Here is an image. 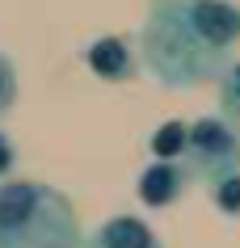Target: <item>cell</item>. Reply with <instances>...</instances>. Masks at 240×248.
I'll list each match as a JSON object with an SVG mask.
<instances>
[{
    "label": "cell",
    "instance_id": "obj_11",
    "mask_svg": "<svg viewBox=\"0 0 240 248\" xmlns=\"http://www.w3.org/2000/svg\"><path fill=\"white\" fill-rule=\"evenodd\" d=\"M13 169H17V143L0 131V181H4V177H13Z\"/></svg>",
    "mask_w": 240,
    "mask_h": 248
},
{
    "label": "cell",
    "instance_id": "obj_1",
    "mask_svg": "<svg viewBox=\"0 0 240 248\" xmlns=\"http://www.w3.org/2000/svg\"><path fill=\"white\" fill-rule=\"evenodd\" d=\"M240 42L232 0H156L139 26V55L164 89H198L219 80Z\"/></svg>",
    "mask_w": 240,
    "mask_h": 248
},
{
    "label": "cell",
    "instance_id": "obj_5",
    "mask_svg": "<svg viewBox=\"0 0 240 248\" xmlns=\"http://www.w3.org/2000/svg\"><path fill=\"white\" fill-rule=\"evenodd\" d=\"M80 248H164V244H160V235L152 232L147 219H139V215H110L89 235H80Z\"/></svg>",
    "mask_w": 240,
    "mask_h": 248
},
{
    "label": "cell",
    "instance_id": "obj_8",
    "mask_svg": "<svg viewBox=\"0 0 240 248\" xmlns=\"http://www.w3.org/2000/svg\"><path fill=\"white\" fill-rule=\"evenodd\" d=\"M152 152H156V160H177L186 152V126H181V122H164V126L152 135Z\"/></svg>",
    "mask_w": 240,
    "mask_h": 248
},
{
    "label": "cell",
    "instance_id": "obj_10",
    "mask_svg": "<svg viewBox=\"0 0 240 248\" xmlns=\"http://www.w3.org/2000/svg\"><path fill=\"white\" fill-rule=\"evenodd\" d=\"M13 105H17V63L0 51V118H9Z\"/></svg>",
    "mask_w": 240,
    "mask_h": 248
},
{
    "label": "cell",
    "instance_id": "obj_6",
    "mask_svg": "<svg viewBox=\"0 0 240 248\" xmlns=\"http://www.w3.org/2000/svg\"><path fill=\"white\" fill-rule=\"evenodd\" d=\"M84 63L93 67V76L106 80V84H122V80L135 76V51L127 38H97L84 51Z\"/></svg>",
    "mask_w": 240,
    "mask_h": 248
},
{
    "label": "cell",
    "instance_id": "obj_2",
    "mask_svg": "<svg viewBox=\"0 0 240 248\" xmlns=\"http://www.w3.org/2000/svg\"><path fill=\"white\" fill-rule=\"evenodd\" d=\"M72 198L30 177L0 181V248H80Z\"/></svg>",
    "mask_w": 240,
    "mask_h": 248
},
{
    "label": "cell",
    "instance_id": "obj_7",
    "mask_svg": "<svg viewBox=\"0 0 240 248\" xmlns=\"http://www.w3.org/2000/svg\"><path fill=\"white\" fill-rule=\"evenodd\" d=\"M219 114L232 126H240V59H232L219 72Z\"/></svg>",
    "mask_w": 240,
    "mask_h": 248
},
{
    "label": "cell",
    "instance_id": "obj_9",
    "mask_svg": "<svg viewBox=\"0 0 240 248\" xmlns=\"http://www.w3.org/2000/svg\"><path fill=\"white\" fill-rule=\"evenodd\" d=\"M207 185H211V198H215V206L224 210V215H240V169L224 172V177H215Z\"/></svg>",
    "mask_w": 240,
    "mask_h": 248
},
{
    "label": "cell",
    "instance_id": "obj_3",
    "mask_svg": "<svg viewBox=\"0 0 240 248\" xmlns=\"http://www.w3.org/2000/svg\"><path fill=\"white\" fill-rule=\"evenodd\" d=\"M186 164L194 177L215 181L224 172L240 169V126H232L224 114H207L186 126Z\"/></svg>",
    "mask_w": 240,
    "mask_h": 248
},
{
    "label": "cell",
    "instance_id": "obj_4",
    "mask_svg": "<svg viewBox=\"0 0 240 248\" xmlns=\"http://www.w3.org/2000/svg\"><path fill=\"white\" fill-rule=\"evenodd\" d=\"M190 181H194L190 164H177V160H152V164L139 172L135 194H139L144 206H173L177 198L190 189Z\"/></svg>",
    "mask_w": 240,
    "mask_h": 248
}]
</instances>
